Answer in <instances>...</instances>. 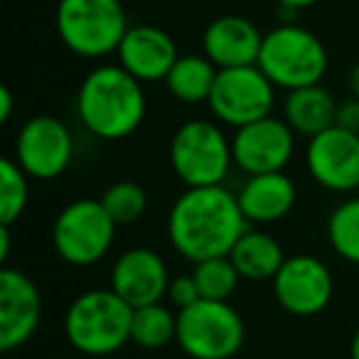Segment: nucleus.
Returning a JSON list of instances; mask_svg holds the SVG:
<instances>
[{
    "label": "nucleus",
    "mask_w": 359,
    "mask_h": 359,
    "mask_svg": "<svg viewBox=\"0 0 359 359\" xmlns=\"http://www.w3.org/2000/svg\"><path fill=\"white\" fill-rule=\"evenodd\" d=\"M246 229L239 200L224 185L187 187L168 215L170 246L192 264L229 256Z\"/></svg>",
    "instance_id": "1"
},
{
    "label": "nucleus",
    "mask_w": 359,
    "mask_h": 359,
    "mask_svg": "<svg viewBox=\"0 0 359 359\" xmlns=\"http://www.w3.org/2000/svg\"><path fill=\"white\" fill-rule=\"evenodd\" d=\"M148 111L145 91L121 65H99L84 76L76 114L84 128L101 140H123L140 128Z\"/></svg>",
    "instance_id": "2"
},
{
    "label": "nucleus",
    "mask_w": 359,
    "mask_h": 359,
    "mask_svg": "<svg viewBox=\"0 0 359 359\" xmlns=\"http://www.w3.org/2000/svg\"><path fill=\"white\" fill-rule=\"evenodd\" d=\"M133 308L114 288L79 293L65 313V337L79 354L109 357L130 342Z\"/></svg>",
    "instance_id": "3"
},
{
    "label": "nucleus",
    "mask_w": 359,
    "mask_h": 359,
    "mask_svg": "<svg viewBox=\"0 0 359 359\" xmlns=\"http://www.w3.org/2000/svg\"><path fill=\"white\" fill-rule=\"evenodd\" d=\"M55 25L62 45L84 60L116 55L130 27L121 0H60Z\"/></svg>",
    "instance_id": "4"
},
{
    "label": "nucleus",
    "mask_w": 359,
    "mask_h": 359,
    "mask_svg": "<svg viewBox=\"0 0 359 359\" xmlns=\"http://www.w3.org/2000/svg\"><path fill=\"white\" fill-rule=\"evenodd\" d=\"M259 69L271 79L276 89L295 91L320 84L327 74V50L315 32L283 22L264 35L259 55Z\"/></svg>",
    "instance_id": "5"
},
{
    "label": "nucleus",
    "mask_w": 359,
    "mask_h": 359,
    "mask_svg": "<svg viewBox=\"0 0 359 359\" xmlns=\"http://www.w3.org/2000/svg\"><path fill=\"white\" fill-rule=\"evenodd\" d=\"M170 165L185 187L224 185L234 165L231 138L217 121H185L170 138Z\"/></svg>",
    "instance_id": "6"
},
{
    "label": "nucleus",
    "mask_w": 359,
    "mask_h": 359,
    "mask_svg": "<svg viewBox=\"0 0 359 359\" xmlns=\"http://www.w3.org/2000/svg\"><path fill=\"white\" fill-rule=\"evenodd\" d=\"M177 347L190 359H231L246 342V325L229 300H205L177 313Z\"/></svg>",
    "instance_id": "7"
},
{
    "label": "nucleus",
    "mask_w": 359,
    "mask_h": 359,
    "mask_svg": "<svg viewBox=\"0 0 359 359\" xmlns=\"http://www.w3.org/2000/svg\"><path fill=\"white\" fill-rule=\"evenodd\" d=\"M116 222L104 210L101 200L81 197L74 200L55 217L52 246L65 264L89 269L106 259L116 239Z\"/></svg>",
    "instance_id": "8"
},
{
    "label": "nucleus",
    "mask_w": 359,
    "mask_h": 359,
    "mask_svg": "<svg viewBox=\"0 0 359 359\" xmlns=\"http://www.w3.org/2000/svg\"><path fill=\"white\" fill-rule=\"evenodd\" d=\"M276 86L259 65L219 69L215 89L207 101L217 123L241 128L266 116H273Z\"/></svg>",
    "instance_id": "9"
},
{
    "label": "nucleus",
    "mask_w": 359,
    "mask_h": 359,
    "mask_svg": "<svg viewBox=\"0 0 359 359\" xmlns=\"http://www.w3.org/2000/svg\"><path fill=\"white\" fill-rule=\"evenodd\" d=\"M15 163L32 180H55L74 158V135L57 116H32L15 135Z\"/></svg>",
    "instance_id": "10"
},
{
    "label": "nucleus",
    "mask_w": 359,
    "mask_h": 359,
    "mask_svg": "<svg viewBox=\"0 0 359 359\" xmlns=\"http://www.w3.org/2000/svg\"><path fill=\"white\" fill-rule=\"evenodd\" d=\"M273 295L285 313L313 318L323 313L334 295V278L320 259L310 254L288 256L273 278Z\"/></svg>",
    "instance_id": "11"
},
{
    "label": "nucleus",
    "mask_w": 359,
    "mask_h": 359,
    "mask_svg": "<svg viewBox=\"0 0 359 359\" xmlns=\"http://www.w3.org/2000/svg\"><path fill=\"white\" fill-rule=\"evenodd\" d=\"M231 153H234V165L249 177L283 172L295 153V130L283 118L266 116L234 130Z\"/></svg>",
    "instance_id": "12"
},
{
    "label": "nucleus",
    "mask_w": 359,
    "mask_h": 359,
    "mask_svg": "<svg viewBox=\"0 0 359 359\" xmlns=\"http://www.w3.org/2000/svg\"><path fill=\"white\" fill-rule=\"evenodd\" d=\"M305 168L320 187L347 195L359 187V133L332 126L308 138Z\"/></svg>",
    "instance_id": "13"
},
{
    "label": "nucleus",
    "mask_w": 359,
    "mask_h": 359,
    "mask_svg": "<svg viewBox=\"0 0 359 359\" xmlns=\"http://www.w3.org/2000/svg\"><path fill=\"white\" fill-rule=\"evenodd\" d=\"M42 323V295L27 273L0 269V349L13 352L32 339Z\"/></svg>",
    "instance_id": "14"
},
{
    "label": "nucleus",
    "mask_w": 359,
    "mask_h": 359,
    "mask_svg": "<svg viewBox=\"0 0 359 359\" xmlns=\"http://www.w3.org/2000/svg\"><path fill=\"white\" fill-rule=\"evenodd\" d=\"M170 271L165 259L148 246L128 249L111 266V285L130 308L160 303L168 295Z\"/></svg>",
    "instance_id": "15"
},
{
    "label": "nucleus",
    "mask_w": 359,
    "mask_h": 359,
    "mask_svg": "<svg viewBox=\"0 0 359 359\" xmlns=\"http://www.w3.org/2000/svg\"><path fill=\"white\" fill-rule=\"evenodd\" d=\"M116 57H118L116 65L123 67L130 76H135L140 84H150V81H165L172 65L180 60V52L163 27L140 22L128 27Z\"/></svg>",
    "instance_id": "16"
},
{
    "label": "nucleus",
    "mask_w": 359,
    "mask_h": 359,
    "mask_svg": "<svg viewBox=\"0 0 359 359\" xmlns=\"http://www.w3.org/2000/svg\"><path fill=\"white\" fill-rule=\"evenodd\" d=\"M264 32L244 15H219L205 27L202 50L217 69L251 67L259 62Z\"/></svg>",
    "instance_id": "17"
},
{
    "label": "nucleus",
    "mask_w": 359,
    "mask_h": 359,
    "mask_svg": "<svg viewBox=\"0 0 359 359\" xmlns=\"http://www.w3.org/2000/svg\"><path fill=\"white\" fill-rule=\"evenodd\" d=\"M295 182L285 172H266V175H251L241 185L239 207L249 226H266L276 224L283 217L290 215L295 207Z\"/></svg>",
    "instance_id": "18"
},
{
    "label": "nucleus",
    "mask_w": 359,
    "mask_h": 359,
    "mask_svg": "<svg viewBox=\"0 0 359 359\" xmlns=\"http://www.w3.org/2000/svg\"><path fill=\"white\" fill-rule=\"evenodd\" d=\"M337 109L339 101L325 86H303V89L288 91L283 101V121L295 130V135L315 138L337 126Z\"/></svg>",
    "instance_id": "19"
},
{
    "label": "nucleus",
    "mask_w": 359,
    "mask_h": 359,
    "mask_svg": "<svg viewBox=\"0 0 359 359\" xmlns=\"http://www.w3.org/2000/svg\"><path fill=\"white\" fill-rule=\"evenodd\" d=\"M229 259L239 271L241 280H273L288 256L269 231L249 226L234 244Z\"/></svg>",
    "instance_id": "20"
},
{
    "label": "nucleus",
    "mask_w": 359,
    "mask_h": 359,
    "mask_svg": "<svg viewBox=\"0 0 359 359\" xmlns=\"http://www.w3.org/2000/svg\"><path fill=\"white\" fill-rule=\"evenodd\" d=\"M217 74H219V69L205 55H180L170 74L165 76V86H168L172 99L187 106L207 104L212 89H215Z\"/></svg>",
    "instance_id": "21"
},
{
    "label": "nucleus",
    "mask_w": 359,
    "mask_h": 359,
    "mask_svg": "<svg viewBox=\"0 0 359 359\" xmlns=\"http://www.w3.org/2000/svg\"><path fill=\"white\" fill-rule=\"evenodd\" d=\"M177 339V313L172 305L150 303L133 308L130 342L140 349H163Z\"/></svg>",
    "instance_id": "22"
},
{
    "label": "nucleus",
    "mask_w": 359,
    "mask_h": 359,
    "mask_svg": "<svg viewBox=\"0 0 359 359\" xmlns=\"http://www.w3.org/2000/svg\"><path fill=\"white\" fill-rule=\"evenodd\" d=\"M30 202V177L15 158H0V224L13 226Z\"/></svg>",
    "instance_id": "23"
},
{
    "label": "nucleus",
    "mask_w": 359,
    "mask_h": 359,
    "mask_svg": "<svg viewBox=\"0 0 359 359\" xmlns=\"http://www.w3.org/2000/svg\"><path fill=\"white\" fill-rule=\"evenodd\" d=\"M327 239L339 259L359 266V197L334 207L327 219Z\"/></svg>",
    "instance_id": "24"
},
{
    "label": "nucleus",
    "mask_w": 359,
    "mask_h": 359,
    "mask_svg": "<svg viewBox=\"0 0 359 359\" xmlns=\"http://www.w3.org/2000/svg\"><path fill=\"white\" fill-rule=\"evenodd\" d=\"M192 278H195L197 290H200V298L229 300L239 288L241 276L229 256H219V259H207L195 264Z\"/></svg>",
    "instance_id": "25"
},
{
    "label": "nucleus",
    "mask_w": 359,
    "mask_h": 359,
    "mask_svg": "<svg viewBox=\"0 0 359 359\" xmlns=\"http://www.w3.org/2000/svg\"><path fill=\"white\" fill-rule=\"evenodd\" d=\"M101 205L116 222V226H128L145 215L148 195L133 180H118V182L106 187V192L101 195Z\"/></svg>",
    "instance_id": "26"
},
{
    "label": "nucleus",
    "mask_w": 359,
    "mask_h": 359,
    "mask_svg": "<svg viewBox=\"0 0 359 359\" xmlns=\"http://www.w3.org/2000/svg\"><path fill=\"white\" fill-rule=\"evenodd\" d=\"M165 298L170 300L172 308H177V313L190 308V305H195L197 300H200V290H197V283H195V278H192V273L170 278L168 295H165Z\"/></svg>",
    "instance_id": "27"
},
{
    "label": "nucleus",
    "mask_w": 359,
    "mask_h": 359,
    "mask_svg": "<svg viewBox=\"0 0 359 359\" xmlns=\"http://www.w3.org/2000/svg\"><path fill=\"white\" fill-rule=\"evenodd\" d=\"M337 126L339 128H347L359 133V99H347V101H339V109H337Z\"/></svg>",
    "instance_id": "28"
},
{
    "label": "nucleus",
    "mask_w": 359,
    "mask_h": 359,
    "mask_svg": "<svg viewBox=\"0 0 359 359\" xmlns=\"http://www.w3.org/2000/svg\"><path fill=\"white\" fill-rule=\"evenodd\" d=\"M13 106H15V99H13V91L8 89L6 84L0 86V123H8L13 116Z\"/></svg>",
    "instance_id": "29"
},
{
    "label": "nucleus",
    "mask_w": 359,
    "mask_h": 359,
    "mask_svg": "<svg viewBox=\"0 0 359 359\" xmlns=\"http://www.w3.org/2000/svg\"><path fill=\"white\" fill-rule=\"evenodd\" d=\"M11 229H13V226H3V224H0V261H3V264L11 259V241H13Z\"/></svg>",
    "instance_id": "30"
},
{
    "label": "nucleus",
    "mask_w": 359,
    "mask_h": 359,
    "mask_svg": "<svg viewBox=\"0 0 359 359\" xmlns=\"http://www.w3.org/2000/svg\"><path fill=\"white\" fill-rule=\"evenodd\" d=\"M276 3H278V8H283V11L300 13V11H305V8H313L320 0H276Z\"/></svg>",
    "instance_id": "31"
},
{
    "label": "nucleus",
    "mask_w": 359,
    "mask_h": 359,
    "mask_svg": "<svg viewBox=\"0 0 359 359\" xmlns=\"http://www.w3.org/2000/svg\"><path fill=\"white\" fill-rule=\"evenodd\" d=\"M347 86H349V91H352L354 99H359V65H354L352 69H349Z\"/></svg>",
    "instance_id": "32"
},
{
    "label": "nucleus",
    "mask_w": 359,
    "mask_h": 359,
    "mask_svg": "<svg viewBox=\"0 0 359 359\" xmlns=\"http://www.w3.org/2000/svg\"><path fill=\"white\" fill-rule=\"evenodd\" d=\"M349 357L359 359V327H357V332H354V337H352V344H349Z\"/></svg>",
    "instance_id": "33"
}]
</instances>
